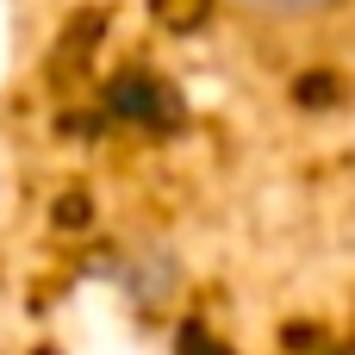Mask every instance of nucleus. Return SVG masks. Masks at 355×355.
<instances>
[{
    "label": "nucleus",
    "instance_id": "obj_1",
    "mask_svg": "<svg viewBox=\"0 0 355 355\" xmlns=\"http://www.w3.org/2000/svg\"><path fill=\"white\" fill-rule=\"evenodd\" d=\"M256 6H268V12H300V6H324V0H256Z\"/></svg>",
    "mask_w": 355,
    "mask_h": 355
}]
</instances>
